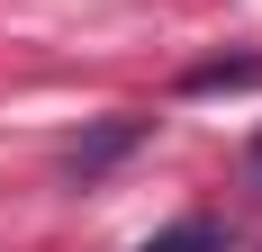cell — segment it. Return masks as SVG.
I'll return each instance as SVG.
<instances>
[{"label":"cell","instance_id":"6da1fadb","mask_svg":"<svg viewBox=\"0 0 262 252\" xmlns=\"http://www.w3.org/2000/svg\"><path fill=\"white\" fill-rule=\"evenodd\" d=\"M145 144V117H108V126H91L81 144H63V180H100L118 153H136Z\"/></svg>","mask_w":262,"mask_h":252},{"label":"cell","instance_id":"7a4b0ae2","mask_svg":"<svg viewBox=\"0 0 262 252\" xmlns=\"http://www.w3.org/2000/svg\"><path fill=\"white\" fill-rule=\"evenodd\" d=\"M181 90H190V99H208V90H262V54H217V63H190Z\"/></svg>","mask_w":262,"mask_h":252},{"label":"cell","instance_id":"3957f363","mask_svg":"<svg viewBox=\"0 0 262 252\" xmlns=\"http://www.w3.org/2000/svg\"><path fill=\"white\" fill-rule=\"evenodd\" d=\"M136 252H226V225H217V216H181V225L145 234Z\"/></svg>","mask_w":262,"mask_h":252},{"label":"cell","instance_id":"277c9868","mask_svg":"<svg viewBox=\"0 0 262 252\" xmlns=\"http://www.w3.org/2000/svg\"><path fill=\"white\" fill-rule=\"evenodd\" d=\"M244 171H253V189H262V135H253V144H244Z\"/></svg>","mask_w":262,"mask_h":252}]
</instances>
